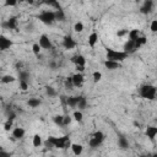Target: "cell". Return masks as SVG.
<instances>
[{
  "label": "cell",
  "instance_id": "d6a6232c",
  "mask_svg": "<svg viewBox=\"0 0 157 157\" xmlns=\"http://www.w3.org/2000/svg\"><path fill=\"white\" fill-rule=\"evenodd\" d=\"M92 78H93V82H94V83L99 82V81L102 80V72H101V71H93Z\"/></svg>",
  "mask_w": 157,
  "mask_h": 157
},
{
  "label": "cell",
  "instance_id": "e0dca14e",
  "mask_svg": "<svg viewBox=\"0 0 157 157\" xmlns=\"http://www.w3.org/2000/svg\"><path fill=\"white\" fill-rule=\"evenodd\" d=\"M87 42H88V45H90L91 48L96 47V44H97V42H98V34H97L96 32H92V33L88 36Z\"/></svg>",
  "mask_w": 157,
  "mask_h": 157
},
{
  "label": "cell",
  "instance_id": "9c48e42d",
  "mask_svg": "<svg viewBox=\"0 0 157 157\" xmlns=\"http://www.w3.org/2000/svg\"><path fill=\"white\" fill-rule=\"evenodd\" d=\"M145 134L150 141H155V139L157 137V126L156 125H148L145 130Z\"/></svg>",
  "mask_w": 157,
  "mask_h": 157
},
{
  "label": "cell",
  "instance_id": "d4e9b609",
  "mask_svg": "<svg viewBox=\"0 0 157 157\" xmlns=\"http://www.w3.org/2000/svg\"><path fill=\"white\" fill-rule=\"evenodd\" d=\"M55 20L56 21H60V22H64L66 20V16H65V12H64L63 9L55 11Z\"/></svg>",
  "mask_w": 157,
  "mask_h": 157
},
{
  "label": "cell",
  "instance_id": "5b68a950",
  "mask_svg": "<svg viewBox=\"0 0 157 157\" xmlns=\"http://www.w3.org/2000/svg\"><path fill=\"white\" fill-rule=\"evenodd\" d=\"M17 23H18V20L16 16H10L5 22H1V26L4 28H7V29H16L17 28Z\"/></svg>",
  "mask_w": 157,
  "mask_h": 157
},
{
  "label": "cell",
  "instance_id": "d590c367",
  "mask_svg": "<svg viewBox=\"0 0 157 157\" xmlns=\"http://www.w3.org/2000/svg\"><path fill=\"white\" fill-rule=\"evenodd\" d=\"M64 86L66 90H72L74 87V83H72V77H66L65 82H64Z\"/></svg>",
  "mask_w": 157,
  "mask_h": 157
},
{
  "label": "cell",
  "instance_id": "8fae6325",
  "mask_svg": "<svg viewBox=\"0 0 157 157\" xmlns=\"http://www.w3.org/2000/svg\"><path fill=\"white\" fill-rule=\"evenodd\" d=\"M123 52H125L128 55L129 54H132V53H135L136 52V47H135V40H126L125 43H124V47H123Z\"/></svg>",
  "mask_w": 157,
  "mask_h": 157
},
{
  "label": "cell",
  "instance_id": "277c9868",
  "mask_svg": "<svg viewBox=\"0 0 157 157\" xmlns=\"http://www.w3.org/2000/svg\"><path fill=\"white\" fill-rule=\"evenodd\" d=\"M38 20L40 22H43L44 25H53L56 20H55V11L52 10H43L39 15H38Z\"/></svg>",
  "mask_w": 157,
  "mask_h": 157
},
{
  "label": "cell",
  "instance_id": "2e32d148",
  "mask_svg": "<svg viewBox=\"0 0 157 157\" xmlns=\"http://www.w3.org/2000/svg\"><path fill=\"white\" fill-rule=\"evenodd\" d=\"M118 147L120 150H128L130 147V144H129L128 139L124 137V136H119L118 137Z\"/></svg>",
  "mask_w": 157,
  "mask_h": 157
},
{
  "label": "cell",
  "instance_id": "ba28073f",
  "mask_svg": "<svg viewBox=\"0 0 157 157\" xmlns=\"http://www.w3.org/2000/svg\"><path fill=\"white\" fill-rule=\"evenodd\" d=\"M71 77H72L74 87H77V88L82 87V85H83V82H85V76H83V74H81V72H76V74H74Z\"/></svg>",
  "mask_w": 157,
  "mask_h": 157
},
{
  "label": "cell",
  "instance_id": "f35d334b",
  "mask_svg": "<svg viewBox=\"0 0 157 157\" xmlns=\"http://www.w3.org/2000/svg\"><path fill=\"white\" fill-rule=\"evenodd\" d=\"M72 119H74V118H71L70 115H64V126L70 125L71 121H72Z\"/></svg>",
  "mask_w": 157,
  "mask_h": 157
},
{
  "label": "cell",
  "instance_id": "7bdbcfd3",
  "mask_svg": "<svg viewBox=\"0 0 157 157\" xmlns=\"http://www.w3.org/2000/svg\"><path fill=\"white\" fill-rule=\"evenodd\" d=\"M125 34H128V31H126V29H120V31H118V33H117L118 37H123V36H125Z\"/></svg>",
  "mask_w": 157,
  "mask_h": 157
},
{
  "label": "cell",
  "instance_id": "9a60e30c",
  "mask_svg": "<svg viewBox=\"0 0 157 157\" xmlns=\"http://www.w3.org/2000/svg\"><path fill=\"white\" fill-rule=\"evenodd\" d=\"M103 65L105 66V69H108V70H110V71H113V70H118V69L121 67V64H120V63L109 61V60H105V61L103 63Z\"/></svg>",
  "mask_w": 157,
  "mask_h": 157
},
{
  "label": "cell",
  "instance_id": "e575fe53",
  "mask_svg": "<svg viewBox=\"0 0 157 157\" xmlns=\"http://www.w3.org/2000/svg\"><path fill=\"white\" fill-rule=\"evenodd\" d=\"M40 45L38 44V43H34L33 45H32V52H33V54L34 55H37V56H39L40 55Z\"/></svg>",
  "mask_w": 157,
  "mask_h": 157
},
{
  "label": "cell",
  "instance_id": "bcb514c9",
  "mask_svg": "<svg viewBox=\"0 0 157 157\" xmlns=\"http://www.w3.org/2000/svg\"><path fill=\"white\" fill-rule=\"evenodd\" d=\"M4 4H5L6 6H15L17 2H16V1H9V0H7V1H5Z\"/></svg>",
  "mask_w": 157,
  "mask_h": 157
},
{
  "label": "cell",
  "instance_id": "ee69618b",
  "mask_svg": "<svg viewBox=\"0 0 157 157\" xmlns=\"http://www.w3.org/2000/svg\"><path fill=\"white\" fill-rule=\"evenodd\" d=\"M49 69L50 70H55L56 69V63L55 61H49Z\"/></svg>",
  "mask_w": 157,
  "mask_h": 157
},
{
  "label": "cell",
  "instance_id": "b9f144b4",
  "mask_svg": "<svg viewBox=\"0 0 157 157\" xmlns=\"http://www.w3.org/2000/svg\"><path fill=\"white\" fill-rule=\"evenodd\" d=\"M15 118H16V113L15 112H11V113H9V115H7V120H15Z\"/></svg>",
  "mask_w": 157,
  "mask_h": 157
},
{
  "label": "cell",
  "instance_id": "6da1fadb",
  "mask_svg": "<svg viewBox=\"0 0 157 157\" xmlns=\"http://www.w3.org/2000/svg\"><path fill=\"white\" fill-rule=\"evenodd\" d=\"M47 145L54 148H60V150H65L71 147V140L69 135H64V136H49L47 140Z\"/></svg>",
  "mask_w": 157,
  "mask_h": 157
},
{
  "label": "cell",
  "instance_id": "cb8c5ba5",
  "mask_svg": "<svg viewBox=\"0 0 157 157\" xmlns=\"http://www.w3.org/2000/svg\"><path fill=\"white\" fill-rule=\"evenodd\" d=\"M101 145H102V141L98 140V139H96V137H93V136L88 140V146H90L91 148H97V147H99Z\"/></svg>",
  "mask_w": 157,
  "mask_h": 157
},
{
  "label": "cell",
  "instance_id": "ffe728a7",
  "mask_svg": "<svg viewBox=\"0 0 157 157\" xmlns=\"http://www.w3.org/2000/svg\"><path fill=\"white\" fill-rule=\"evenodd\" d=\"M27 104L29 105V108H37V107H39V105L42 104V101H40L39 98L33 97V98H29V99L27 101Z\"/></svg>",
  "mask_w": 157,
  "mask_h": 157
},
{
  "label": "cell",
  "instance_id": "1f68e13d",
  "mask_svg": "<svg viewBox=\"0 0 157 157\" xmlns=\"http://www.w3.org/2000/svg\"><path fill=\"white\" fill-rule=\"evenodd\" d=\"M83 29H85V26H83L82 22H76V23L74 25V31H75L76 33H81Z\"/></svg>",
  "mask_w": 157,
  "mask_h": 157
},
{
  "label": "cell",
  "instance_id": "836d02e7",
  "mask_svg": "<svg viewBox=\"0 0 157 157\" xmlns=\"http://www.w3.org/2000/svg\"><path fill=\"white\" fill-rule=\"evenodd\" d=\"M92 136H93V137H96V139H98V140H101L102 142H103V141H104V139H105L104 132H103V131H99V130H98V131H94Z\"/></svg>",
  "mask_w": 157,
  "mask_h": 157
},
{
  "label": "cell",
  "instance_id": "f6af8a7d",
  "mask_svg": "<svg viewBox=\"0 0 157 157\" xmlns=\"http://www.w3.org/2000/svg\"><path fill=\"white\" fill-rule=\"evenodd\" d=\"M0 157H11V156H10V153H9V152H6V151L1 150V151H0Z\"/></svg>",
  "mask_w": 157,
  "mask_h": 157
},
{
  "label": "cell",
  "instance_id": "74e56055",
  "mask_svg": "<svg viewBox=\"0 0 157 157\" xmlns=\"http://www.w3.org/2000/svg\"><path fill=\"white\" fill-rule=\"evenodd\" d=\"M45 4H47V5H50V6H53V7H55V11L61 9V6H60V4H59L58 1H48V2H45Z\"/></svg>",
  "mask_w": 157,
  "mask_h": 157
},
{
  "label": "cell",
  "instance_id": "60d3db41",
  "mask_svg": "<svg viewBox=\"0 0 157 157\" xmlns=\"http://www.w3.org/2000/svg\"><path fill=\"white\" fill-rule=\"evenodd\" d=\"M20 88L22 91H27L28 90V82L26 81H20Z\"/></svg>",
  "mask_w": 157,
  "mask_h": 157
},
{
  "label": "cell",
  "instance_id": "d6986e66",
  "mask_svg": "<svg viewBox=\"0 0 157 157\" xmlns=\"http://www.w3.org/2000/svg\"><path fill=\"white\" fill-rule=\"evenodd\" d=\"M71 151L75 156H80L83 152V146L81 144H71Z\"/></svg>",
  "mask_w": 157,
  "mask_h": 157
},
{
  "label": "cell",
  "instance_id": "ab89813d",
  "mask_svg": "<svg viewBox=\"0 0 157 157\" xmlns=\"http://www.w3.org/2000/svg\"><path fill=\"white\" fill-rule=\"evenodd\" d=\"M150 29H151V32H153V33L157 32V20H153V21L151 22V25H150Z\"/></svg>",
  "mask_w": 157,
  "mask_h": 157
},
{
  "label": "cell",
  "instance_id": "7c38bea8",
  "mask_svg": "<svg viewBox=\"0 0 157 157\" xmlns=\"http://www.w3.org/2000/svg\"><path fill=\"white\" fill-rule=\"evenodd\" d=\"M71 63L75 64V66H85L86 65V58L82 54H76L71 56Z\"/></svg>",
  "mask_w": 157,
  "mask_h": 157
},
{
  "label": "cell",
  "instance_id": "5bb4252c",
  "mask_svg": "<svg viewBox=\"0 0 157 157\" xmlns=\"http://www.w3.org/2000/svg\"><path fill=\"white\" fill-rule=\"evenodd\" d=\"M25 134H26V131H25L23 128H13L12 129V137H13V140L22 139L25 136Z\"/></svg>",
  "mask_w": 157,
  "mask_h": 157
},
{
  "label": "cell",
  "instance_id": "8d00e7d4",
  "mask_svg": "<svg viewBox=\"0 0 157 157\" xmlns=\"http://www.w3.org/2000/svg\"><path fill=\"white\" fill-rule=\"evenodd\" d=\"M12 125H13V121L12 120H6L4 123V130L5 131H10L12 129Z\"/></svg>",
  "mask_w": 157,
  "mask_h": 157
},
{
  "label": "cell",
  "instance_id": "4316f807",
  "mask_svg": "<svg viewBox=\"0 0 157 157\" xmlns=\"http://www.w3.org/2000/svg\"><path fill=\"white\" fill-rule=\"evenodd\" d=\"M28 78H29V72L28 71H26V70H20L18 71V80L20 81L28 82Z\"/></svg>",
  "mask_w": 157,
  "mask_h": 157
},
{
  "label": "cell",
  "instance_id": "52a82bcc",
  "mask_svg": "<svg viewBox=\"0 0 157 157\" xmlns=\"http://www.w3.org/2000/svg\"><path fill=\"white\" fill-rule=\"evenodd\" d=\"M76 45H77V43H76V40H75L71 36H65V37L63 38V47H64L65 49L71 50V49H74Z\"/></svg>",
  "mask_w": 157,
  "mask_h": 157
},
{
  "label": "cell",
  "instance_id": "7402d4cb",
  "mask_svg": "<svg viewBox=\"0 0 157 157\" xmlns=\"http://www.w3.org/2000/svg\"><path fill=\"white\" fill-rule=\"evenodd\" d=\"M128 37H129V40H136L139 37H140V31L134 28V29H130L128 32Z\"/></svg>",
  "mask_w": 157,
  "mask_h": 157
},
{
  "label": "cell",
  "instance_id": "44dd1931",
  "mask_svg": "<svg viewBox=\"0 0 157 157\" xmlns=\"http://www.w3.org/2000/svg\"><path fill=\"white\" fill-rule=\"evenodd\" d=\"M43 144V140H42V136L39 134H34L33 137H32V145L34 147H40Z\"/></svg>",
  "mask_w": 157,
  "mask_h": 157
},
{
  "label": "cell",
  "instance_id": "484cf974",
  "mask_svg": "<svg viewBox=\"0 0 157 157\" xmlns=\"http://www.w3.org/2000/svg\"><path fill=\"white\" fill-rule=\"evenodd\" d=\"M53 121H54V124L58 125V126H64V115H61V114L54 115V117H53Z\"/></svg>",
  "mask_w": 157,
  "mask_h": 157
},
{
  "label": "cell",
  "instance_id": "7a4b0ae2",
  "mask_svg": "<svg viewBox=\"0 0 157 157\" xmlns=\"http://www.w3.org/2000/svg\"><path fill=\"white\" fill-rule=\"evenodd\" d=\"M139 94L141 98L153 101L157 97V87L151 83H144V85H141V87L139 90Z\"/></svg>",
  "mask_w": 157,
  "mask_h": 157
},
{
  "label": "cell",
  "instance_id": "f1b7e54d",
  "mask_svg": "<svg viewBox=\"0 0 157 157\" xmlns=\"http://www.w3.org/2000/svg\"><path fill=\"white\" fill-rule=\"evenodd\" d=\"M86 107H87V99H86L83 96H80V98H78V104H77L78 110H82V109H85Z\"/></svg>",
  "mask_w": 157,
  "mask_h": 157
},
{
  "label": "cell",
  "instance_id": "f546056e",
  "mask_svg": "<svg viewBox=\"0 0 157 157\" xmlns=\"http://www.w3.org/2000/svg\"><path fill=\"white\" fill-rule=\"evenodd\" d=\"M72 118H74L76 121L81 123V121L83 120V114H82V112H81V110H75V112H74V114H72Z\"/></svg>",
  "mask_w": 157,
  "mask_h": 157
},
{
  "label": "cell",
  "instance_id": "4dcf8cb0",
  "mask_svg": "<svg viewBox=\"0 0 157 157\" xmlns=\"http://www.w3.org/2000/svg\"><path fill=\"white\" fill-rule=\"evenodd\" d=\"M45 93L49 97H55L56 96V90L54 87H52V86H47L45 87Z\"/></svg>",
  "mask_w": 157,
  "mask_h": 157
},
{
  "label": "cell",
  "instance_id": "83f0119b",
  "mask_svg": "<svg viewBox=\"0 0 157 157\" xmlns=\"http://www.w3.org/2000/svg\"><path fill=\"white\" fill-rule=\"evenodd\" d=\"M15 81H16V77L12 76V75H4V76L1 77V82L5 83V85L12 83V82H15Z\"/></svg>",
  "mask_w": 157,
  "mask_h": 157
},
{
  "label": "cell",
  "instance_id": "7dc6e473",
  "mask_svg": "<svg viewBox=\"0 0 157 157\" xmlns=\"http://www.w3.org/2000/svg\"><path fill=\"white\" fill-rule=\"evenodd\" d=\"M150 157H157V153H153V155H151Z\"/></svg>",
  "mask_w": 157,
  "mask_h": 157
},
{
  "label": "cell",
  "instance_id": "ac0fdd59",
  "mask_svg": "<svg viewBox=\"0 0 157 157\" xmlns=\"http://www.w3.org/2000/svg\"><path fill=\"white\" fill-rule=\"evenodd\" d=\"M78 98H80V96H70V97H67V99H66L67 105L71 107V108H76L77 104H78Z\"/></svg>",
  "mask_w": 157,
  "mask_h": 157
},
{
  "label": "cell",
  "instance_id": "3957f363",
  "mask_svg": "<svg viewBox=\"0 0 157 157\" xmlns=\"http://www.w3.org/2000/svg\"><path fill=\"white\" fill-rule=\"evenodd\" d=\"M105 58L109 61H115V63H120L121 64L128 58V54L125 52H123V50H115V49L108 48L107 52H105Z\"/></svg>",
  "mask_w": 157,
  "mask_h": 157
},
{
  "label": "cell",
  "instance_id": "8992f818",
  "mask_svg": "<svg viewBox=\"0 0 157 157\" xmlns=\"http://www.w3.org/2000/svg\"><path fill=\"white\" fill-rule=\"evenodd\" d=\"M153 6H155V2L152 0H146L140 7V12L144 15H150L153 11Z\"/></svg>",
  "mask_w": 157,
  "mask_h": 157
},
{
  "label": "cell",
  "instance_id": "4fadbf2b",
  "mask_svg": "<svg viewBox=\"0 0 157 157\" xmlns=\"http://www.w3.org/2000/svg\"><path fill=\"white\" fill-rule=\"evenodd\" d=\"M11 45H12V42H11L7 37H5V36H1V37H0V49H1L2 52L10 49Z\"/></svg>",
  "mask_w": 157,
  "mask_h": 157
},
{
  "label": "cell",
  "instance_id": "30bf717a",
  "mask_svg": "<svg viewBox=\"0 0 157 157\" xmlns=\"http://www.w3.org/2000/svg\"><path fill=\"white\" fill-rule=\"evenodd\" d=\"M39 45H40V48L42 49H50L53 45H52V42H50V39H49V37L48 36H45V34H42L40 37H39V43H38Z\"/></svg>",
  "mask_w": 157,
  "mask_h": 157
},
{
  "label": "cell",
  "instance_id": "603a6c76",
  "mask_svg": "<svg viewBox=\"0 0 157 157\" xmlns=\"http://www.w3.org/2000/svg\"><path fill=\"white\" fill-rule=\"evenodd\" d=\"M147 43V38L145 37V36H140L136 40H135V47H136V50L137 49H140L141 47H144L145 44Z\"/></svg>",
  "mask_w": 157,
  "mask_h": 157
}]
</instances>
